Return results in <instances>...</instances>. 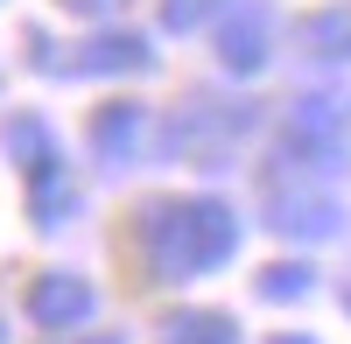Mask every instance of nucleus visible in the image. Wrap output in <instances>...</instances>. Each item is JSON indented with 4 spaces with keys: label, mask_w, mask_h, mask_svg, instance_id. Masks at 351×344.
<instances>
[{
    "label": "nucleus",
    "mask_w": 351,
    "mask_h": 344,
    "mask_svg": "<svg viewBox=\"0 0 351 344\" xmlns=\"http://www.w3.org/2000/svg\"><path fill=\"white\" fill-rule=\"evenodd\" d=\"M225 246H232V225L211 204H190V211H162L155 218V267H162V281H183L197 267H211Z\"/></svg>",
    "instance_id": "obj_1"
},
{
    "label": "nucleus",
    "mask_w": 351,
    "mask_h": 344,
    "mask_svg": "<svg viewBox=\"0 0 351 344\" xmlns=\"http://www.w3.org/2000/svg\"><path fill=\"white\" fill-rule=\"evenodd\" d=\"M28 317L36 323H77V317H92V288L71 274H49L36 281V295H28Z\"/></svg>",
    "instance_id": "obj_2"
}]
</instances>
